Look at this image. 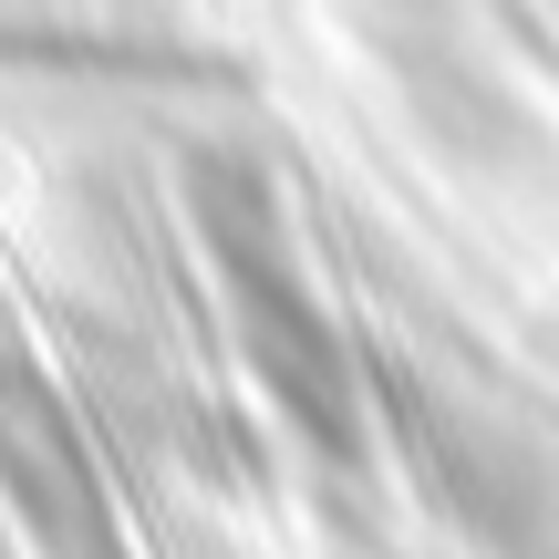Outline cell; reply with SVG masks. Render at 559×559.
Masks as SVG:
<instances>
[{
  "label": "cell",
  "instance_id": "7a4b0ae2",
  "mask_svg": "<svg viewBox=\"0 0 559 559\" xmlns=\"http://www.w3.org/2000/svg\"><path fill=\"white\" fill-rule=\"evenodd\" d=\"M425 477L456 508V528L498 559H559V456L519 445L508 425L436 415L425 425Z\"/></svg>",
  "mask_w": 559,
  "mask_h": 559
},
{
  "label": "cell",
  "instance_id": "3957f363",
  "mask_svg": "<svg viewBox=\"0 0 559 559\" xmlns=\"http://www.w3.org/2000/svg\"><path fill=\"white\" fill-rule=\"evenodd\" d=\"M104 559H124V549H104Z\"/></svg>",
  "mask_w": 559,
  "mask_h": 559
},
{
  "label": "cell",
  "instance_id": "6da1fadb",
  "mask_svg": "<svg viewBox=\"0 0 559 559\" xmlns=\"http://www.w3.org/2000/svg\"><path fill=\"white\" fill-rule=\"evenodd\" d=\"M187 207H198V239H207V270H218L228 332H239L270 415L290 425L311 456L353 466L362 436H373V394H362V362H353V342H342L332 300L311 290L290 198L270 187L260 156H228L218 145V156L187 166Z\"/></svg>",
  "mask_w": 559,
  "mask_h": 559
}]
</instances>
